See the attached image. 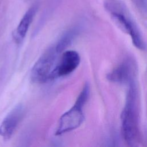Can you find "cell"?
<instances>
[{
    "label": "cell",
    "mask_w": 147,
    "mask_h": 147,
    "mask_svg": "<svg viewBox=\"0 0 147 147\" xmlns=\"http://www.w3.org/2000/svg\"><path fill=\"white\" fill-rule=\"evenodd\" d=\"M89 91V86L86 84L72 107L60 117L55 132L56 136L77 129L83 123L84 119L83 107L87 100Z\"/></svg>",
    "instance_id": "cell-1"
},
{
    "label": "cell",
    "mask_w": 147,
    "mask_h": 147,
    "mask_svg": "<svg viewBox=\"0 0 147 147\" xmlns=\"http://www.w3.org/2000/svg\"><path fill=\"white\" fill-rule=\"evenodd\" d=\"M80 61V57L76 51L69 50L63 52L53 72L52 80L71 74L77 68Z\"/></svg>",
    "instance_id": "cell-4"
},
{
    "label": "cell",
    "mask_w": 147,
    "mask_h": 147,
    "mask_svg": "<svg viewBox=\"0 0 147 147\" xmlns=\"http://www.w3.org/2000/svg\"><path fill=\"white\" fill-rule=\"evenodd\" d=\"M111 18L114 24L122 31L131 36L133 43L137 48L142 50L144 49V44L138 33L123 15L118 13H113Z\"/></svg>",
    "instance_id": "cell-6"
},
{
    "label": "cell",
    "mask_w": 147,
    "mask_h": 147,
    "mask_svg": "<svg viewBox=\"0 0 147 147\" xmlns=\"http://www.w3.org/2000/svg\"><path fill=\"white\" fill-rule=\"evenodd\" d=\"M24 114V108L20 104L16 106L6 116L0 125V136L5 140L13 135Z\"/></svg>",
    "instance_id": "cell-5"
},
{
    "label": "cell",
    "mask_w": 147,
    "mask_h": 147,
    "mask_svg": "<svg viewBox=\"0 0 147 147\" xmlns=\"http://www.w3.org/2000/svg\"><path fill=\"white\" fill-rule=\"evenodd\" d=\"M127 70L126 68L121 65L115 70H114L110 74L109 78L114 82H121L127 79Z\"/></svg>",
    "instance_id": "cell-9"
},
{
    "label": "cell",
    "mask_w": 147,
    "mask_h": 147,
    "mask_svg": "<svg viewBox=\"0 0 147 147\" xmlns=\"http://www.w3.org/2000/svg\"><path fill=\"white\" fill-rule=\"evenodd\" d=\"M129 92V99L122 113V128L123 137L130 145H134L138 141V130L137 116L134 106V94Z\"/></svg>",
    "instance_id": "cell-3"
},
{
    "label": "cell",
    "mask_w": 147,
    "mask_h": 147,
    "mask_svg": "<svg viewBox=\"0 0 147 147\" xmlns=\"http://www.w3.org/2000/svg\"><path fill=\"white\" fill-rule=\"evenodd\" d=\"M37 9V6L34 5L29 8L24 14L13 34L16 42L21 43L24 40L36 14Z\"/></svg>",
    "instance_id": "cell-7"
},
{
    "label": "cell",
    "mask_w": 147,
    "mask_h": 147,
    "mask_svg": "<svg viewBox=\"0 0 147 147\" xmlns=\"http://www.w3.org/2000/svg\"><path fill=\"white\" fill-rule=\"evenodd\" d=\"M74 36V30H70L61 37V38L59 40L57 44L55 45L58 53H62L65 49V48L70 45L72 41L73 40Z\"/></svg>",
    "instance_id": "cell-8"
},
{
    "label": "cell",
    "mask_w": 147,
    "mask_h": 147,
    "mask_svg": "<svg viewBox=\"0 0 147 147\" xmlns=\"http://www.w3.org/2000/svg\"><path fill=\"white\" fill-rule=\"evenodd\" d=\"M59 54L54 45L40 57L30 72V78L33 82L42 83L52 80V74L58 61L57 59Z\"/></svg>",
    "instance_id": "cell-2"
}]
</instances>
